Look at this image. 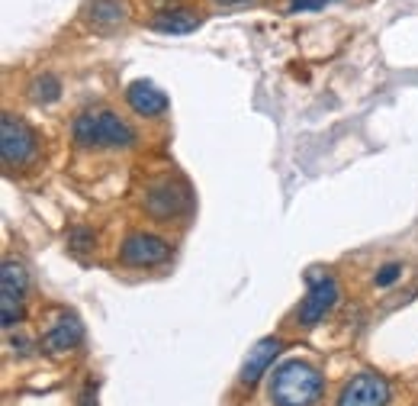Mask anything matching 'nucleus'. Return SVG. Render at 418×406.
Masks as SVG:
<instances>
[{"label":"nucleus","mask_w":418,"mask_h":406,"mask_svg":"<svg viewBox=\"0 0 418 406\" xmlns=\"http://www.w3.org/2000/svg\"><path fill=\"white\" fill-rule=\"evenodd\" d=\"M280 355V339H258V342L251 345V351L244 355V364H242V374H238V380H242L244 387H254L261 378H264V371L273 364V358Z\"/></svg>","instance_id":"9d476101"},{"label":"nucleus","mask_w":418,"mask_h":406,"mask_svg":"<svg viewBox=\"0 0 418 406\" xmlns=\"http://www.w3.org/2000/svg\"><path fill=\"white\" fill-rule=\"evenodd\" d=\"M125 100H129V106H132L139 116H161V113L167 110V94L161 91L158 84L145 81V77L129 84V91H125Z\"/></svg>","instance_id":"9b49d317"},{"label":"nucleus","mask_w":418,"mask_h":406,"mask_svg":"<svg viewBox=\"0 0 418 406\" xmlns=\"http://www.w3.org/2000/svg\"><path fill=\"white\" fill-rule=\"evenodd\" d=\"M29 290V274L20 258H7L0 265V322L13 326L23 316V300Z\"/></svg>","instance_id":"20e7f679"},{"label":"nucleus","mask_w":418,"mask_h":406,"mask_svg":"<svg viewBox=\"0 0 418 406\" xmlns=\"http://www.w3.org/2000/svg\"><path fill=\"white\" fill-rule=\"evenodd\" d=\"M71 136L81 148H125L135 142L132 126L113 110H84L71 123Z\"/></svg>","instance_id":"f257e3e1"},{"label":"nucleus","mask_w":418,"mask_h":406,"mask_svg":"<svg viewBox=\"0 0 418 406\" xmlns=\"http://www.w3.org/2000/svg\"><path fill=\"white\" fill-rule=\"evenodd\" d=\"M332 4V0H290V13H303V10H319Z\"/></svg>","instance_id":"dca6fc26"},{"label":"nucleus","mask_w":418,"mask_h":406,"mask_svg":"<svg viewBox=\"0 0 418 406\" xmlns=\"http://www.w3.org/2000/svg\"><path fill=\"white\" fill-rule=\"evenodd\" d=\"M87 20L100 29H113L125 20V4L123 0H91L87 7Z\"/></svg>","instance_id":"ddd939ff"},{"label":"nucleus","mask_w":418,"mask_h":406,"mask_svg":"<svg viewBox=\"0 0 418 406\" xmlns=\"http://www.w3.org/2000/svg\"><path fill=\"white\" fill-rule=\"evenodd\" d=\"M35 133L13 113L0 116V158L7 168H23L35 158Z\"/></svg>","instance_id":"7ed1b4c3"},{"label":"nucleus","mask_w":418,"mask_h":406,"mask_svg":"<svg viewBox=\"0 0 418 406\" xmlns=\"http://www.w3.org/2000/svg\"><path fill=\"white\" fill-rule=\"evenodd\" d=\"M334 303H338V280L325 271H312L309 274V290H306V300L300 303V313L296 319L303 326H315L325 313H332Z\"/></svg>","instance_id":"39448f33"},{"label":"nucleus","mask_w":418,"mask_h":406,"mask_svg":"<svg viewBox=\"0 0 418 406\" xmlns=\"http://www.w3.org/2000/svg\"><path fill=\"white\" fill-rule=\"evenodd\" d=\"M84 339V326L74 313H62L55 322L49 326V332L42 336V349L49 355H64V351L77 349Z\"/></svg>","instance_id":"1a4fd4ad"},{"label":"nucleus","mask_w":418,"mask_h":406,"mask_svg":"<svg viewBox=\"0 0 418 406\" xmlns=\"http://www.w3.org/2000/svg\"><path fill=\"white\" fill-rule=\"evenodd\" d=\"M386 403H390V384H386V378H380L373 371L351 378L344 384L341 397H338V406H386Z\"/></svg>","instance_id":"6e6552de"},{"label":"nucleus","mask_w":418,"mask_h":406,"mask_svg":"<svg viewBox=\"0 0 418 406\" xmlns=\"http://www.w3.org/2000/svg\"><path fill=\"white\" fill-rule=\"evenodd\" d=\"M322 374L306 361H283L271 378L273 406H315L322 397Z\"/></svg>","instance_id":"f03ea898"},{"label":"nucleus","mask_w":418,"mask_h":406,"mask_svg":"<svg viewBox=\"0 0 418 406\" xmlns=\"http://www.w3.org/2000/svg\"><path fill=\"white\" fill-rule=\"evenodd\" d=\"M58 91H62V87H58V81L55 77H35L33 81V100H42V104H52V100H58Z\"/></svg>","instance_id":"4468645a"},{"label":"nucleus","mask_w":418,"mask_h":406,"mask_svg":"<svg viewBox=\"0 0 418 406\" xmlns=\"http://www.w3.org/2000/svg\"><path fill=\"white\" fill-rule=\"evenodd\" d=\"M399 274H402V265H399V261H390V265H383L380 271H376V287H390Z\"/></svg>","instance_id":"2eb2a0df"},{"label":"nucleus","mask_w":418,"mask_h":406,"mask_svg":"<svg viewBox=\"0 0 418 406\" xmlns=\"http://www.w3.org/2000/svg\"><path fill=\"white\" fill-rule=\"evenodd\" d=\"M200 26V16L187 13V10H167V13H158L152 20V29L158 33H167V35H187Z\"/></svg>","instance_id":"f8f14e48"},{"label":"nucleus","mask_w":418,"mask_h":406,"mask_svg":"<svg viewBox=\"0 0 418 406\" xmlns=\"http://www.w3.org/2000/svg\"><path fill=\"white\" fill-rule=\"evenodd\" d=\"M119 258L129 268H154V265L171 261V246H167L164 238L152 236V232H132V236L123 238Z\"/></svg>","instance_id":"423d86ee"},{"label":"nucleus","mask_w":418,"mask_h":406,"mask_svg":"<svg viewBox=\"0 0 418 406\" xmlns=\"http://www.w3.org/2000/svg\"><path fill=\"white\" fill-rule=\"evenodd\" d=\"M216 4H222V7H238V4H248V0H216Z\"/></svg>","instance_id":"a211bd4d"},{"label":"nucleus","mask_w":418,"mask_h":406,"mask_svg":"<svg viewBox=\"0 0 418 406\" xmlns=\"http://www.w3.org/2000/svg\"><path fill=\"white\" fill-rule=\"evenodd\" d=\"M94 242V236L87 229H77L74 236H71V248H74V252H84V246H91Z\"/></svg>","instance_id":"f3484780"},{"label":"nucleus","mask_w":418,"mask_h":406,"mask_svg":"<svg viewBox=\"0 0 418 406\" xmlns=\"http://www.w3.org/2000/svg\"><path fill=\"white\" fill-rule=\"evenodd\" d=\"M190 207V190L174 177H161L145 190V210L154 219H174Z\"/></svg>","instance_id":"0eeeda50"}]
</instances>
